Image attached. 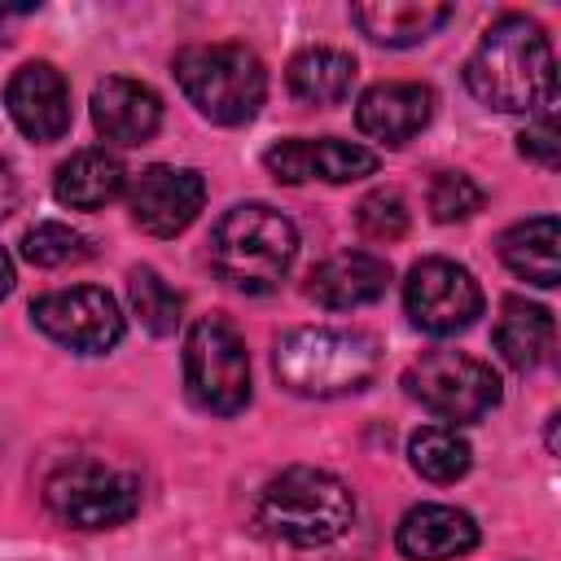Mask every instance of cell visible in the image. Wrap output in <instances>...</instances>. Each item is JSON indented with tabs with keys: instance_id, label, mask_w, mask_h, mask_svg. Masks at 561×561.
Segmentation results:
<instances>
[{
	"instance_id": "cell-13",
	"label": "cell",
	"mask_w": 561,
	"mask_h": 561,
	"mask_svg": "<svg viewBox=\"0 0 561 561\" xmlns=\"http://www.w3.org/2000/svg\"><path fill=\"white\" fill-rule=\"evenodd\" d=\"M263 167L285 180V184H302V180H329V184H346V180H364L377 171V153L351 140H280L263 153Z\"/></svg>"
},
{
	"instance_id": "cell-28",
	"label": "cell",
	"mask_w": 561,
	"mask_h": 561,
	"mask_svg": "<svg viewBox=\"0 0 561 561\" xmlns=\"http://www.w3.org/2000/svg\"><path fill=\"white\" fill-rule=\"evenodd\" d=\"M522 153L543 162V167H557V123H552V110L535 114V123L522 131Z\"/></svg>"
},
{
	"instance_id": "cell-16",
	"label": "cell",
	"mask_w": 561,
	"mask_h": 561,
	"mask_svg": "<svg viewBox=\"0 0 561 561\" xmlns=\"http://www.w3.org/2000/svg\"><path fill=\"white\" fill-rule=\"evenodd\" d=\"M92 123L114 145H145L162 123V101L149 83L110 75L92 88Z\"/></svg>"
},
{
	"instance_id": "cell-12",
	"label": "cell",
	"mask_w": 561,
	"mask_h": 561,
	"mask_svg": "<svg viewBox=\"0 0 561 561\" xmlns=\"http://www.w3.org/2000/svg\"><path fill=\"white\" fill-rule=\"evenodd\" d=\"M4 105H9V118L18 123V131L39 145L66 136V127H70V83L53 61L18 66L4 88Z\"/></svg>"
},
{
	"instance_id": "cell-20",
	"label": "cell",
	"mask_w": 561,
	"mask_h": 561,
	"mask_svg": "<svg viewBox=\"0 0 561 561\" xmlns=\"http://www.w3.org/2000/svg\"><path fill=\"white\" fill-rule=\"evenodd\" d=\"M552 342H557V324L548 307L526 298H504L495 320V351L504 355V364H513L517 373H530L552 355Z\"/></svg>"
},
{
	"instance_id": "cell-4",
	"label": "cell",
	"mask_w": 561,
	"mask_h": 561,
	"mask_svg": "<svg viewBox=\"0 0 561 561\" xmlns=\"http://www.w3.org/2000/svg\"><path fill=\"white\" fill-rule=\"evenodd\" d=\"M298 254V228L267 202H241L210 228V267L241 294H267Z\"/></svg>"
},
{
	"instance_id": "cell-10",
	"label": "cell",
	"mask_w": 561,
	"mask_h": 561,
	"mask_svg": "<svg viewBox=\"0 0 561 561\" xmlns=\"http://www.w3.org/2000/svg\"><path fill=\"white\" fill-rule=\"evenodd\" d=\"M35 329H44L53 342L79 355H105L123 337V311L118 302L96 285H70L53 289L31 302Z\"/></svg>"
},
{
	"instance_id": "cell-8",
	"label": "cell",
	"mask_w": 561,
	"mask_h": 561,
	"mask_svg": "<svg viewBox=\"0 0 561 561\" xmlns=\"http://www.w3.org/2000/svg\"><path fill=\"white\" fill-rule=\"evenodd\" d=\"M403 386L443 421H482L500 403V377L465 351H425L403 373Z\"/></svg>"
},
{
	"instance_id": "cell-27",
	"label": "cell",
	"mask_w": 561,
	"mask_h": 561,
	"mask_svg": "<svg viewBox=\"0 0 561 561\" xmlns=\"http://www.w3.org/2000/svg\"><path fill=\"white\" fill-rule=\"evenodd\" d=\"M355 219H359V232L364 237H373V241H399L408 232V202L394 188H377V193H368L355 206Z\"/></svg>"
},
{
	"instance_id": "cell-26",
	"label": "cell",
	"mask_w": 561,
	"mask_h": 561,
	"mask_svg": "<svg viewBox=\"0 0 561 561\" xmlns=\"http://www.w3.org/2000/svg\"><path fill=\"white\" fill-rule=\"evenodd\" d=\"M473 210H482V188L473 184V175L438 171L430 184V215L438 224H456V219H469Z\"/></svg>"
},
{
	"instance_id": "cell-3",
	"label": "cell",
	"mask_w": 561,
	"mask_h": 561,
	"mask_svg": "<svg viewBox=\"0 0 561 561\" xmlns=\"http://www.w3.org/2000/svg\"><path fill=\"white\" fill-rule=\"evenodd\" d=\"M355 517V500L342 478L311 465H289L263 482L254 500V526L294 548H324L333 543Z\"/></svg>"
},
{
	"instance_id": "cell-6",
	"label": "cell",
	"mask_w": 561,
	"mask_h": 561,
	"mask_svg": "<svg viewBox=\"0 0 561 561\" xmlns=\"http://www.w3.org/2000/svg\"><path fill=\"white\" fill-rule=\"evenodd\" d=\"M44 504L75 530H105L140 508V478L101 456H75L44 478Z\"/></svg>"
},
{
	"instance_id": "cell-15",
	"label": "cell",
	"mask_w": 561,
	"mask_h": 561,
	"mask_svg": "<svg viewBox=\"0 0 561 561\" xmlns=\"http://www.w3.org/2000/svg\"><path fill=\"white\" fill-rule=\"evenodd\" d=\"M390 285V263L368 254V250H342V254H329L324 263L311 267L307 276V294L329 307V311H355V307H368L386 294Z\"/></svg>"
},
{
	"instance_id": "cell-9",
	"label": "cell",
	"mask_w": 561,
	"mask_h": 561,
	"mask_svg": "<svg viewBox=\"0 0 561 561\" xmlns=\"http://www.w3.org/2000/svg\"><path fill=\"white\" fill-rule=\"evenodd\" d=\"M403 311L421 333L451 337L482 316V289L469 267L451 259H421L403 280Z\"/></svg>"
},
{
	"instance_id": "cell-21",
	"label": "cell",
	"mask_w": 561,
	"mask_h": 561,
	"mask_svg": "<svg viewBox=\"0 0 561 561\" xmlns=\"http://www.w3.org/2000/svg\"><path fill=\"white\" fill-rule=\"evenodd\" d=\"M289 92L307 105H337L351 96L355 88V57L342 53V48H302L294 61H289Z\"/></svg>"
},
{
	"instance_id": "cell-11",
	"label": "cell",
	"mask_w": 561,
	"mask_h": 561,
	"mask_svg": "<svg viewBox=\"0 0 561 561\" xmlns=\"http://www.w3.org/2000/svg\"><path fill=\"white\" fill-rule=\"evenodd\" d=\"M206 202V180L193 167H145L127 184V210L149 237H175L184 232Z\"/></svg>"
},
{
	"instance_id": "cell-23",
	"label": "cell",
	"mask_w": 561,
	"mask_h": 561,
	"mask_svg": "<svg viewBox=\"0 0 561 561\" xmlns=\"http://www.w3.org/2000/svg\"><path fill=\"white\" fill-rule=\"evenodd\" d=\"M408 460H412V469H416L421 478H430V482H456V478L469 473L473 451H469V443H465L456 430H447V425H425V430H416V434L408 438Z\"/></svg>"
},
{
	"instance_id": "cell-17",
	"label": "cell",
	"mask_w": 561,
	"mask_h": 561,
	"mask_svg": "<svg viewBox=\"0 0 561 561\" xmlns=\"http://www.w3.org/2000/svg\"><path fill=\"white\" fill-rule=\"evenodd\" d=\"M394 543L408 561H456L478 548V526L465 508L451 504H416L403 513Z\"/></svg>"
},
{
	"instance_id": "cell-5",
	"label": "cell",
	"mask_w": 561,
	"mask_h": 561,
	"mask_svg": "<svg viewBox=\"0 0 561 561\" xmlns=\"http://www.w3.org/2000/svg\"><path fill=\"white\" fill-rule=\"evenodd\" d=\"M180 92L210 123H250L267 96V70L245 44H188L175 57Z\"/></svg>"
},
{
	"instance_id": "cell-2",
	"label": "cell",
	"mask_w": 561,
	"mask_h": 561,
	"mask_svg": "<svg viewBox=\"0 0 561 561\" xmlns=\"http://www.w3.org/2000/svg\"><path fill=\"white\" fill-rule=\"evenodd\" d=\"M272 368L289 394L302 399H337L364 390L381 368V342L364 329H333V324H302L289 329L276 351Z\"/></svg>"
},
{
	"instance_id": "cell-29",
	"label": "cell",
	"mask_w": 561,
	"mask_h": 561,
	"mask_svg": "<svg viewBox=\"0 0 561 561\" xmlns=\"http://www.w3.org/2000/svg\"><path fill=\"white\" fill-rule=\"evenodd\" d=\"M18 175H13V167L0 158V219H9L13 215V206H18Z\"/></svg>"
},
{
	"instance_id": "cell-14",
	"label": "cell",
	"mask_w": 561,
	"mask_h": 561,
	"mask_svg": "<svg viewBox=\"0 0 561 561\" xmlns=\"http://www.w3.org/2000/svg\"><path fill=\"white\" fill-rule=\"evenodd\" d=\"M430 118H434V92L425 83H403V79L373 83L355 105L359 131L381 145H408L430 127Z\"/></svg>"
},
{
	"instance_id": "cell-25",
	"label": "cell",
	"mask_w": 561,
	"mask_h": 561,
	"mask_svg": "<svg viewBox=\"0 0 561 561\" xmlns=\"http://www.w3.org/2000/svg\"><path fill=\"white\" fill-rule=\"evenodd\" d=\"M22 254H26V263H35V267H66V263L88 259V237L75 232L70 224L44 219V224H35V228L22 237Z\"/></svg>"
},
{
	"instance_id": "cell-18",
	"label": "cell",
	"mask_w": 561,
	"mask_h": 561,
	"mask_svg": "<svg viewBox=\"0 0 561 561\" xmlns=\"http://www.w3.org/2000/svg\"><path fill=\"white\" fill-rule=\"evenodd\" d=\"M351 22L386 48H408L430 39L438 26L451 22V4H430V0H368L351 4Z\"/></svg>"
},
{
	"instance_id": "cell-19",
	"label": "cell",
	"mask_w": 561,
	"mask_h": 561,
	"mask_svg": "<svg viewBox=\"0 0 561 561\" xmlns=\"http://www.w3.org/2000/svg\"><path fill=\"white\" fill-rule=\"evenodd\" d=\"M123 188H127V167L110 149H79L53 175V193L70 210H101Z\"/></svg>"
},
{
	"instance_id": "cell-1",
	"label": "cell",
	"mask_w": 561,
	"mask_h": 561,
	"mask_svg": "<svg viewBox=\"0 0 561 561\" xmlns=\"http://www.w3.org/2000/svg\"><path fill=\"white\" fill-rule=\"evenodd\" d=\"M469 92L504 114H548L557 105L552 39L526 13H504L478 39L465 61Z\"/></svg>"
},
{
	"instance_id": "cell-30",
	"label": "cell",
	"mask_w": 561,
	"mask_h": 561,
	"mask_svg": "<svg viewBox=\"0 0 561 561\" xmlns=\"http://www.w3.org/2000/svg\"><path fill=\"white\" fill-rule=\"evenodd\" d=\"M13 289V263H9V254L0 250V298Z\"/></svg>"
},
{
	"instance_id": "cell-22",
	"label": "cell",
	"mask_w": 561,
	"mask_h": 561,
	"mask_svg": "<svg viewBox=\"0 0 561 561\" xmlns=\"http://www.w3.org/2000/svg\"><path fill=\"white\" fill-rule=\"evenodd\" d=\"M500 259L508 263V272H517L522 280L539 285V289H552L557 285V219L552 215H535V219H522L513 224L504 237H500Z\"/></svg>"
},
{
	"instance_id": "cell-7",
	"label": "cell",
	"mask_w": 561,
	"mask_h": 561,
	"mask_svg": "<svg viewBox=\"0 0 561 561\" xmlns=\"http://www.w3.org/2000/svg\"><path fill=\"white\" fill-rule=\"evenodd\" d=\"M184 386L197 408L219 416H232L250 403V355L228 316L193 320L184 337Z\"/></svg>"
},
{
	"instance_id": "cell-24",
	"label": "cell",
	"mask_w": 561,
	"mask_h": 561,
	"mask_svg": "<svg viewBox=\"0 0 561 561\" xmlns=\"http://www.w3.org/2000/svg\"><path fill=\"white\" fill-rule=\"evenodd\" d=\"M127 294H131V307H136V316H140V324L149 329V333H175V324H180V311H184V298L153 272V267H131V276H127Z\"/></svg>"
}]
</instances>
